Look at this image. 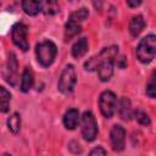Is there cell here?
I'll return each mask as SVG.
<instances>
[{
	"label": "cell",
	"mask_w": 156,
	"mask_h": 156,
	"mask_svg": "<svg viewBox=\"0 0 156 156\" xmlns=\"http://www.w3.org/2000/svg\"><path fill=\"white\" fill-rule=\"evenodd\" d=\"M111 145L115 151H122L124 149V140H126V130L122 126L116 124L112 127L110 132Z\"/></svg>",
	"instance_id": "ba28073f"
},
{
	"label": "cell",
	"mask_w": 156,
	"mask_h": 156,
	"mask_svg": "<svg viewBox=\"0 0 156 156\" xmlns=\"http://www.w3.org/2000/svg\"><path fill=\"white\" fill-rule=\"evenodd\" d=\"M89 156H106V151H105L102 147L98 146V147H94V149L90 151Z\"/></svg>",
	"instance_id": "cb8c5ba5"
},
{
	"label": "cell",
	"mask_w": 156,
	"mask_h": 156,
	"mask_svg": "<svg viewBox=\"0 0 156 156\" xmlns=\"http://www.w3.org/2000/svg\"><path fill=\"white\" fill-rule=\"evenodd\" d=\"M145 93L149 98H156V71H154L146 83Z\"/></svg>",
	"instance_id": "ffe728a7"
},
{
	"label": "cell",
	"mask_w": 156,
	"mask_h": 156,
	"mask_svg": "<svg viewBox=\"0 0 156 156\" xmlns=\"http://www.w3.org/2000/svg\"><path fill=\"white\" fill-rule=\"evenodd\" d=\"M116 104H117V99H116L115 93L110 90H105L104 93H101L100 99H99V106H100V111L104 117L111 118L113 116L116 111Z\"/></svg>",
	"instance_id": "8992f818"
},
{
	"label": "cell",
	"mask_w": 156,
	"mask_h": 156,
	"mask_svg": "<svg viewBox=\"0 0 156 156\" xmlns=\"http://www.w3.org/2000/svg\"><path fill=\"white\" fill-rule=\"evenodd\" d=\"M10 100H11L10 91H7L4 87H1L0 88V110H1V112H7L9 111Z\"/></svg>",
	"instance_id": "d6986e66"
},
{
	"label": "cell",
	"mask_w": 156,
	"mask_h": 156,
	"mask_svg": "<svg viewBox=\"0 0 156 156\" xmlns=\"http://www.w3.org/2000/svg\"><path fill=\"white\" fill-rule=\"evenodd\" d=\"M82 134L87 141H93L98 134V123L90 111H85L82 116Z\"/></svg>",
	"instance_id": "5b68a950"
},
{
	"label": "cell",
	"mask_w": 156,
	"mask_h": 156,
	"mask_svg": "<svg viewBox=\"0 0 156 156\" xmlns=\"http://www.w3.org/2000/svg\"><path fill=\"white\" fill-rule=\"evenodd\" d=\"M79 122V112L76 108L68 110L63 116V124L67 129H74Z\"/></svg>",
	"instance_id": "8fae6325"
},
{
	"label": "cell",
	"mask_w": 156,
	"mask_h": 156,
	"mask_svg": "<svg viewBox=\"0 0 156 156\" xmlns=\"http://www.w3.org/2000/svg\"><path fill=\"white\" fill-rule=\"evenodd\" d=\"M7 127H9V130L13 134H17L21 129V116L15 112L12 113L9 118H7Z\"/></svg>",
	"instance_id": "ac0fdd59"
},
{
	"label": "cell",
	"mask_w": 156,
	"mask_h": 156,
	"mask_svg": "<svg viewBox=\"0 0 156 156\" xmlns=\"http://www.w3.org/2000/svg\"><path fill=\"white\" fill-rule=\"evenodd\" d=\"M118 113L121 116L122 119L124 121H129L133 116V111H132V106H130V101L128 98H121L119 104H118Z\"/></svg>",
	"instance_id": "7c38bea8"
},
{
	"label": "cell",
	"mask_w": 156,
	"mask_h": 156,
	"mask_svg": "<svg viewBox=\"0 0 156 156\" xmlns=\"http://www.w3.org/2000/svg\"><path fill=\"white\" fill-rule=\"evenodd\" d=\"M43 10L48 15H54L58 11V6L55 1H48V2H43Z\"/></svg>",
	"instance_id": "603a6c76"
},
{
	"label": "cell",
	"mask_w": 156,
	"mask_h": 156,
	"mask_svg": "<svg viewBox=\"0 0 156 156\" xmlns=\"http://www.w3.org/2000/svg\"><path fill=\"white\" fill-rule=\"evenodd\" d=\"M88 16H89V11L85 7H82V9L72 12L69 18H68V21H72V22H76V23H80L84 20H87Z\"/></svg>",
	"instance_id": "44dd1931"
},
{
	"label": "cell",
	"mask_w": 156,
	"mask_h": 156,
	"mask_svg": "<svg viewBox=\"0 0 156 156\" xmlns=\"http://www.w3.org/2000/svg\"><path fill=\"white\" fill-rule=\"evenodd\" d=\"M113 61L115 60H107L104 61L99 67H98V76L101 82H107L111 79L113 74Z\"/></svg>",
	"instance_id": "30bf717a"
},
{
	"label": "cell",
	"mask_w": 156,
	"mask_h": 156,
	"mask_svg": "<svg viewBox=\"0 0 156 156\" xmlns=\"http://www.w3.org/2000/svg\"><path fill=\"white\" fill-rule=\"evenodd\" d=\"M87 51H88V40L85 38H80L72 46V55L76 58H79V57L84 56L87 54Z\"/></svg>",
	"instance_id": "2e32d148"
},
{
	"label": "cell",
	"mask_w": 156,
	"mask_h": 156,
	"mask_svg": "<svg viewBox=\"0 0 156 156\" xmlns=\"http://www.w3.org/2000/svg\"><path fill=\"white\" fill-rule=\"evenodd\" d=\"M141 4V1H127V5L130 6V7H135V6H139Z\"/></svg>",
	"instance_id": "484cf974"
},
{
	"label": "cell",
	"mask_w": 156,
	"mask_h": 156,
	"mask_svg": "<svg viewBox=\"0 0 156 156\" xmlns=\"http://www.w3.org/2000/svg\"><path fill=\"white\" fill-rule=\"evenodd\" d=\"M17 68H18V63L16 60L15 54H10L7 62H6V67L4 69V76L7 83H10L11 85H16V80H17Z\"/></svg>",
	"instance_id": "9c48e42d"
},
{
	"label": "cell",
	"mask_w": 156,
	"mask_h": 156,
	"mask_svg": "<svg viewBox=\"0 0 156 156\" xmlns=\"http://www.w3.org/2000/svg\"><path fill=\"white\" fill-rule=\"evenodd\" d=\"M117 54H118V48H117L116 45L105 48L99 55L93 56L91 58H89V60L84 63V68H85L87 71H95V69H98V67H99L104 61L115 60L116 56H117Z\"/></svg>",
	"instance_id": "277c9868"
},
{
	"label": "cell",
	"mask_w": 156,
	"mask_h": 156,
	"mask_svg": "<svg viewBox=\"0 0 156 156\" xmlns=\"http://www.w3.org/2000/svg\"><path fill=\"white\" fill-rule=\"evenodd\" d=\"M34 84V76L33 72L29 68H24L23 73H22V78H21V90L23 93H27L30 90V88Z\"/></svg>",
	"instance_id": "9a60e30c"
},
{
	"label": "cell",
	"mask_w": 156,
	"mask_h": 156,
	"mask_svg": "<svg viewBox=\"0 0 156 156\" xmlns=\"http://www.w3.org/2000/svg\"><path fill=\"white\" fill-rule=\"evenodd\" d=\"M145 27V21H144V17L141 15H136L134 16L132 20H130V23H129V32L133 37H136L141 33V30L144 29Z\"/></svg>",
	"instance_id": "5bb4252c"
},
{
	"label": "cell",
	"mask_w": 156,
	"mask_h": 156,
	"mask_svg": "<svg viewBox=\"0 0 156 156\" xmlns=\"http://www.w3.org/2000/svg\"><path fill=\"white\" fill-rule=\"evenodd\" d=\"M116 63H117V66L119 68H124V67H127V58L124 56H121V57H118L116 60Z\"/></svg>",
	"instance_id": "d4e9b609"
},
{
	"label": "cell",
	"mask_w": 156,
	"mask_h": 156,
	"mask_svg": "<svg viewBox=\"0 0 156 156\" xmlns=\"http://www.w3.org/2000/svg\"><path fill=\"white\" fill-rule=\"evenodd\" d=\"M156 57V35L144 37L136 46V58L141 63H149Z\"/></svg>",
	"instance_id": "6da1fadb"
},
{
	"label": "cell",
	"mask_w": 156,
	"mask_h": 156,
	"mask_svg": "<svg viewBox=\"0 0 156 156\" xmlns=\"http://www.w3.org/2000/svg\"><path fill=\"white\" fill-rule=\"evenodd\" d=\"M2 156H11V155H9V154H4Z\"/></svg>",
	"instance_id": "4316f807"
},
{
	"label": "cell",
	"mask_w": 156,
	"mask_h": 156,
	"mask_svg": "<svg viewBox=\"0 0 156 156\" xmlns=\"http://www.w3.org/2000/svg\"><path fill=\"white\" fill-rule=\"evenodd\" d=\"M56 54H57V48L51 40H44L39 43L35 48L37 60L43 67H49L54 62Z\"/></svg>",
	"instance_id": "7a4b0ae2"
},
{
	"label": "cell",
	"mask_w": 156,
	"mask_h": 156,
	"mask_svg": "<svg viewBox=\"0 0 156 156\" xmlns=\"http://www.w3.org/2000/svg\"><path fill=\"white\" fill-rule=\"evenodd\" d=\"M134 117H135L136 122L140 123V124H143V126H149L150 122H151L150 121V117L147 116V113L144 112L143 110H136L134 112Z\"/></svg>",
	"instance_id": "7402d4cb"
},
{
	"label": "cell",
	"mask_w": 156,
	"mask_h": 156,
	"mask_svg": "<svg viewBox=\"0 0 156 156\" xmlns=\"http://www.w3.org/2000/svg\"><path fill=\"white\" fill-rule=\"evenodd\" d=\"M76 82H77V74H76V69L72 65H67L61 76H60V79H58V90L65 94V95H68L73 91V88L76 85Z\"/></svg>",
	"instance_id": "3957f363"
},
{
	"label": "cell",
	"mask_w": 156,
	"mask_h": 156,
	"mask_svg": "<svg viewBox=\"0 0 156 156\" xmlns=\"http://www.w3.org/2000/svg\"><path fill=\"white\" fill-rule=\"evenodd\" d=\"M27 26L22 22H18L16 24H13L12 30H11V38L12 41L16 46H18L22 51H27L29 49V43L27 40Z\"/></svg>",
	"instance_id": "52a82bcc"
},
{
	"label": "cell",
	"mask_w": 156,
	"mask_h": 156,
	"mask_svg": "<svg viewBox=\"0 0 156 156\" xmlns=\"http://www.w3.org/2000/svg\"><path fill=\"white\" fill-rule=\"evenodd\" d=\"M79 33H80V24L79 23H76V22H72V21H68L66 23V26H65V38H66V40L72 39L73 37H76Z\"/></svg>",
	"instance_id": "e0dca14e"
},
{
	"label": "cell",
	"mask_w": 156,
	"mask_h": 156,
	"mask_svg": "<svg viewBox=\"0 0 156 156\" xmlns=\"http://www.w3.org/2000/svg\"><path fill=\"white\" fill-rule=\"evenodd\" d=\"M22 9L27 15L35 16L43 10V2L35 1V0H24L22 1Z\"/></svg>",
	"instance_id": "4fadbf2b"
}]
</instances>
